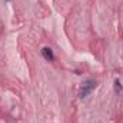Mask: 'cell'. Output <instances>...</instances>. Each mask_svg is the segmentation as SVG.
Listing matches in <instances>:
<instances>
[{"instance_id": "1", "label": "cell", "mask_w": 123, "mask_h": 123, "mask_svg": "<svg viewBox=\"0 0 123 123\" xmlns=\"http://www.w3.org/2000/svg\"><path fill=\"white\" fill-rule=\"evenodd\" d=\"M94 87H96V82L94 80H87V82H85L82 86H80V89H79V97H86V96H89L90 93L94 90Z\"/></svg>"}, {"instance_id": "4", "label": "cell", "mask_w": 123, "mask_h": 123, "mask_svg": "<svg viewBox=\"0 0 123 123\" xmlns=\"http://www.w3.org/2000/svg\"><path fill=\"white\" fill-rule=\"evenodd\" d=\"M6 1H10V0H6Z\"/></svg>"}, {"instance_id": "2", "label": "cell", "mask_w": 123, "mask_h": 123, "mask_svg": "<svg viewBox=\"0 0 123 123\" xmlns=\"http://www.w3.org/2000/svg\"><path fill=\"white\" fill-rule=\"evenodd\" d=\"M42 55H43V57H44L46 60H49V62L55 60V55H53V52H52L50 47H43V49H42Z\"/></svg>"}, {"instance_id": "3", "label": "cell", "mask_w": 123, "mask_h": 123, "mask_svg": "<svg viewBox=\"0 0 123 123\" xmlns=\"http://www.w3.org/2000/svg\"><path fill=\"white\" fill-rule=\"evenodd\" d=\"M115 92L116 93H122V83H120L119 79L115 80Z\"/></svg>"}]
</instances>
